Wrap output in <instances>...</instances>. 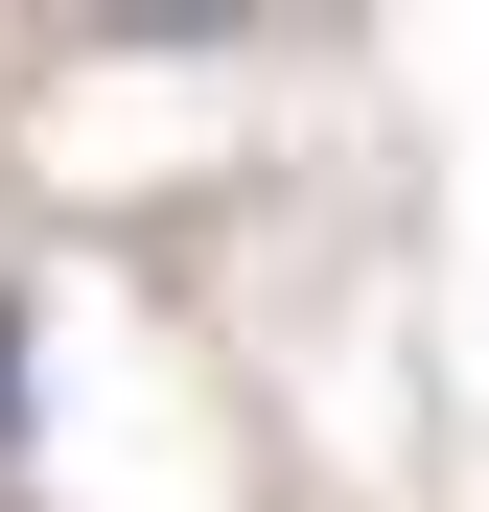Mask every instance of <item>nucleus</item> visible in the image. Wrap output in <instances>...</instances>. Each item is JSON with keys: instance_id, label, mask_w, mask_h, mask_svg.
<instances>
[{"instance_id": "obj_2", "label": "nucleus", "mask_w": 489, "mask_h": 512, "mask_svg": "<svg viewBox=\"0 0 489 512\" xmlns=\"http://www.w3.org/2000/svg\"><path fill=\"white\" fill-rule=\"evenodd\" d=\"M0 443H24V303H0Z\"/></svg>"}, {"instance_id": "obj_1", "label": "nucleus", "mask_w": 489, "mask_h": 512, "mask_svg": "<svg viewBox=\"0 0 489 512\" xmlns=\"http://www.w3.org/2000/svg\"><path fill=\"white\" fill-rule=\"evenodd\" d=\"M70 47H117V70H163V47H257V0H70Z\"/></svg>"}]
</instances>
